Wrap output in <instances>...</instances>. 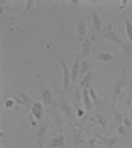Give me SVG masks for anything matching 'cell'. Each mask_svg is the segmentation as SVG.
<instances>
[{
  "instance_id": "ffe728a7",
  "label": "cell",
  "mask_w": 132,
  "mask_h": 148,
  "mask_svg": "<svg viewBox=\"0 0 132 148\" xmlns=\"http://www.w3.org/2000/svg\"><path fill=\"white\" fill-rule=\"evenodd\" d=\"M52 115H53V122H54V124H55V128L61 132L62 127H64V123H62V119H61V114H60L57 110H53Z\"/></svg>"
},
{
  "instance_id": "7a4b0ae2",
  "label": "cell",
  "mask_w": 132,
  "mask_h": 148,
  "mask_svg": "<svg viewBox=\"0 0 132 148\" xmlns=\"http://www.w3.org/2000/svg\"><path fill=\"white\" fill-rule=\"evenodd\" d=\"M101 34H102V37H103L105 40H107V41H110V42L118 45L120 49H123L124 45H126V42H124V41L120 38L118 31L115 29L114 24L105 25V27H103V29H102V32H101Z\"/></svg>"
},
{
  "instance_id": "9a60e30c",
  "label": "cell",
  "mask_w": 132,
  "mask_h": 148,
  "mask_svg": "<svg viewBox=\"0 0 132 148\" xmlns=\"http://www.w3.org/2000/svg\"><path fill=\"white\" fill-rule=\"evenodd\" d=\"M64 144H65V136L62 134H60L55 138L50 139V142L48 143V148H60Z\"/></svg>"
},
{
  "instance_id": "e0dca14e",
  "label": "cell",
  "mask_w": 132,
  "mask_h": 148,
  "mask_svg": "<svg viewBox=\"0 0 132 148\" xmlns=\"http://www.w3.org/2000/svg\"><path fill=\"white\" fill-rule=\"evenodd\" d=\"M82 102H83V106L86 107L87 111H90L92 108V101L90 98V94H89V89H83L82 90Z\"/></svg>"
},
{
  "instance_id": "7c38bea8",
  "label": "cell",
  "mask_w": 132,
  "mask_h": 148,
  "mask_svg": "<svg viewBox=\"0 0 132 148\" xmlns=\"http://www.w3.org/2000/svg\"><path fill=\"white\" fill-rule=\"evenodd\" d=\"M95 61L96 62H102V64H108V62H114L115 60V54L111 52H101L98 54H95Z\"/></svg>"
},
{
  "instance_id": "3957f363",
  "label": "cell",
  "mask_w": 132,
  "mask_h": 148,
  "mask_svg": "<svg viewBox=\"0 0 132 148\" xmlns=\"http://www.w3.org/2000/svg\"><path fill=\"white\" fill-rule=\"evenodd\" d=\"M60 62H61V68H62V81H64V87L66 90L70 89L71 85V70L69 69L68 64H66V60H65L64 56L60 57Z\"/></svg>"
},
{
  "instance_id": "4316f807",
  "label": "cell",
  "mask_w": 132,
  "mask_h": 148,
  "mask_svg": "<svg viewBox=\"0 0 132 148\" xmlns=\"http://www.w3.org/2000/svg\"><path fill=\"white\" fill-rule=\"evenodd\" d=\"M86 145L87 148H105V147H101V145H98V139L94 136V138L89 139L86 142Z\"/></svg>"
},
{
  "instance_id": "83f0119b",
  "label": "cell",
  "mask_w": 132,
  "mask_h": 148,
  "mask_svg": "<svg viewBox=\"0 0 132 148\" xmlns=\"http://www.w3.org/2000/svg\"><path fill=\"white\" fill-rule=\"evenodd\" d=\"M118 134H119V136H122V138H128V128H127L124 124H120V126H118Z\"/></svg>"
},
{
  "instance_id": "30bf717a",
  "label": "cell",
  "mask_w": 132,
  "mask_h": 148,
  "mask_svg": "<svg viewBox=\"0 0 132 148\" xmlns=\"http://www.w3.org/2000/svg\"><path fill=\"white\" fill-rule=\"evenodd\" d=\"M95 138L106 148H112L118 142V136H106V135H102V134H95Z\"/></svg>"
},
{
  "instance_id": "d6a6232c",
  "label": "cell",
  "mask_w": 132,
  "mask_h": 148,
  "mask_svg": "<svg viewBox=\"0 0 132 148\" xmlns=\"http://www.w3.org/2000/svg\"><path fill=\"white\" fill-rule=\"evenodd\" d=\"M131 97H129V99L127 101V107H128V111H129V115H131V118H132V102H131Z\"/></svg>"
},
{
  "instance_id": "8fae6325",
  "label": "cell",
  "mask_w": 132,
  "mask_h": 148,
  "mask_svg": "<svg viewBox=\"0 0 132 148\" xmlns=\"http://www.w3.org/2000/svg\"><path fill=\"white\" fill-rule=\"evenodd\" d=\"M91 24H92V29L96 33H101L102 29H103V18H102V15L99 12H92L91 13Z\"/></svg>"
},
{
  "instance_id": "484cf974",
  "label": "cell",
  "mask_w": 132,
  "mask_h": 148,
  "mask_svg": "<svg viewBox=\"0 0 132 148\" xmlns=\"http://www.w3.org/2000/svg\"><path fill=\"white\" fill-rule=\"evenodd\" d=\"M124 24H126V33H127V37H128V41L132 42V23L126 17L124 18Z\"/></svg>"
},
{
  "instance_id": "4fadbf2b",
  "label": "cell",
  "mask_w": 132,
  "mask_h": 148,
  "mask_svg": "<svg viewBox=\"0 0 132 148\" xmlns=\"http://www.w3.org/2000/svg\"><path fill=\"white\" fill-rule=\"evenodd\" d=\"M94 78H95V73L94 71H89V73L86 74V75H83L82 78H81V82H79V87L81 90L83 89H89L90 86H91V82L94 81Z\"/></svg>"
},
{
  "instance_id": "5bb4252c",
  "label": "cell",
  "mask_w": 132,
  "mask_h": 148,
  "mask_svg": "<svg viewBox=\"0 0 132 148\" xmlns=\"http://www.w3.org/2000/svg\"><path fill=\"white\" fill-rule=\"evenodd\" d=\"M71 98H73V102H74V107L79 108L81 103H82V92H81L79 86H75L74 90H71Z\"/></svg>"
},
{
  "instance_id": "9c48e42d",
  "label": "cell",
  "mask_w": 132,
  "mask_h": 148,
  "mask_svg": "<svg viewBox=\"0 0 132 148\" xmlns=\"http://www.w3.org/2000/svg\"><path fill=\"white\" fill-rule=\"evenodd\" d=\"M81 56L79 53H77L75 54V57H74V62L73 65H71V83H75L78 79V75H79V71H81Z\"/></svg>"
},
{
  "instance_id": "ac0fdd59",
  "label": "cell",
  "mask_w": 132,
  "mask_h": 148,
  "mask_svg": "<svg viewBox=\"0 0 132 148\" xmlns=\"http://www.w3.org/2000/svg\"><path fill=\"white\" fill-rule=\"evenodd\" d=\"M89 94H90V98L92 101V105L94 106H101L102 105V99L99 98V95L96 94V90L94 86H90L89 87Z\"/></svg>"
},
{
  "instance_id": "603a6c76",
  "label": "cell",
  "mask_w": 132,
  "mask_h": 148,
  "mask_svg": "<svg viewBox=\"0 0 132 148\" xmlns=\"http://www.w3.org/2000/svg\"><path fill=\"white\" fill-rule=\"evenodd\" d=\"M94 116H95V120L98 122L99 127H101L103 131H106V130H107V118H106L105 115H102L101 112H96Z\"/></svg>"
},
{
  "instance_id": "4dcf8cb0",
  "label": "cell",
  "mask_w": 132,
  "mask_h": 148,
  "mask_svg": "<svg viewBox=\"0 0 132 148\" xmlns=\"http://www.w3.org/2000/svg\"><path fill=\"white\" fill-rule=\"evenodd\" d=\"M75 115H77V118H83L85 116V110L83 108H77V111H75Z\"/></svg>"
},
{
  "instance_id": "7402d4cb",
  "label": "cell",
  "mask_w": 132,
  "mask_h": 148,
  "mask_svg": "<svg viewBox=\"0 0 132 148\" xmlns=\"http://www.w3.org/2000/svg\"><path fill=\"white\" fill-rule=\"evenodd\" d=\"M20 99L23 101V106H25V108H27L28 111H31L33 99L28 95V94H25V92H20Z\"/></svg>"
},
{
  "instance_id": "74e56055",
  "label": "cell",
  "mask_w": 132,
  "mask_h": 148,
  "mask_svg": "<svg viewBox=\"0 0 132 148\" xmlns=\"http://www.w3.org/2000/svg\"><path fill=\"white\" fill-rule=\"evenodd\" d=\"M122 148H126V147H122Z\"/></svg>"
},
{
  "instance_id": "8992f818",
  "label": "cell",
  "mask_w": 132,
  "mask_h": 148,
  "mask_svg": "<svg viewBox=\"0 0 132 148\" xmlns=\"http://www.w3.org/2000/svg\"><path fill=\"white\" fill-rule=\"evenodd\" d=\"M31 114H32V118H33V119H36V120H41V119H42V114H44V103H42V102L33 99V102H32Z\"/></svg>"
},
{
  "instance_id": "e575fe53",
  "label": "cell",
  "mask_w": 132,
  "mask_h": 148,
  "mask_svg": "<svg viewBox=\"0 0 132 148\" xmlns=\"http://www.w3.org/2000/svg\"><path fill=\"white\" fill-rule=\"evenodd\" d=\"M129 87H132V74L129 75Z\"/></svg>"
},
{
  "instance_id": "d590c367",
  "label": "cell",
  "mask_w": 132,
  "mask_h": 148,
  "mask_svg": "<svg viewBox=\"0 0 132 148\" xmlns=\"http://www.w3.org/2000/svg\"><path fill=\"white\" fill-rule=\"evenodd\" d=\"M129 142H131V143H132V138H129Z\"/></svg>"
},
{
  "instance_id": "8d00e7d4",
  "label": "cell",
  "mask_w": 132,
  "mask_h": 148,
  "mask_svg": "<svg viewBox=\"0 0 132 148\" xmlns=\"http://www.w3.org/2000/svg\"><path fill=\"white\" fill-rule=\"evenodd\" d=\"M131 98H132V91H131Z\"/></svg>"
},
{
  "instance_id": "1f68e13d",
  "label": "cell",
  "mask_w": 132,
  "mask_h": 148,
  "mask_svg": "<svg viewBox=\"0 0 132 148\" xmlns=\"http://www.w3.org/2000/svg\"><path fill=\"white\" fill-rule=\"evenodd\" d=\"M123 124L127 127V128H131V120H129V118H127V116H124V120H123Z\"/></svg>"
},
{
  "instance_id": "5b68a950",
  "label": "cell",
  "mask_w": 132,
  "mask_h": 148,
  "mask_svg": "<svg viewBox=\"0 0 132 148\" xmlns=\"http://www.w3.org/2000/svg\"><path fill=\"white\" fill-rule=\"evenodd\" d=\"M48 134V124L42 123L36 132V145L37 148H45V138Z\"/></svg>"
},
{
  "instance_id": "2e32d148",
  "label": "cell",
  "mask_w": 132,
  "mask_h": 148,
  "mask_svg": "<svg viewBox=\"0 0 132 148\" xmlns=\"http://www.w3.org/2000/svg\"><path fill=\"white\" fill-rule=\"evenodd\" d=\"M41 99H42L44 106H50L53 102V97H52V91L48 87H42V92H41Z\"/></svg>"
},
{
  "instance_id": "f546056e",
  "label": "cell",
  "mask_w": 132,
  "mask_h": 148,
  "mask_svg": "<svg viewBox=\"0 0 132 148\" xmlns=\"http://www.w3.org/2000/svg\"><path fill=\"white\" fill-rule=\"evenodd\" d=\"M16 103H17V102H16L15 98H8V99H5V102H4V107L5 108H12V107H15Z\"/></svg>"
},
{
  "instance_id": "d6986e66",
  "label": "cell",
  "mask_w": 132,
  "mask_h": 148,
  "mask_svg": "<svg viewBox=\"0 0 132 148\" xmlns=\"http://www.w3.org/2000/svg\"><path fill=\"white\" fill-rule=\"evenodd\" d=\"M112 115H114V122L116 126H120V124H123V120H124V114L122 112V111H119L116 108V106L115 107H112Z\"/></svg>"
},
{
  "instance_id": "ba28073f",
  "label": "cell",
  "mask_w": 132,
  "mask_h": 148,
  "mask_svg": "<svg viewBox=\"0 0 132 148\" xmlns=\"http://www.w3.org/2000/svg\"><path fill=\"white\" fill-rule=\"evenodd\" d=\"M60 111H61L62 115H65L66 119H69V120L73 119V107H71V105L64 97L60 98Z\"/></svg>"
},
{
  "instance_id": "836d02e7",
  "label": "cell",
  "mask_w": 132,
  "mask_h": 148,
  "mask_svg": "<svg viewBox=\"0 0 132 148\" xmlns=\"http://www.w3.org/2000/svg\"><path fill=\"white\" fill-rule=\"evenodd\" d=\"M127 4H128V1H127V0H124V1H122V3H120V8L123 9V8H126L127 7Z\"/></svg>"
},
{
  "instance_id": "f1b7e54d",
  "label": "cell",
  "mask_w": 132,
  "mask_h": 148,
  "mask_svg": "<svg viewBox=\"0 0 132 148\" xmlns=\"http://www.w3.org/2000/svg\"><path fill=\"white\" fill-rule=\"evenodd\" d=\"M36 5V1H27V3L24 4V9H23V15L27 16L28 12H31L32 8Z\"/></svg>"
},
{
  "instance_id": "52a82bcc",
  "label": "cell",
  "mask_w": 132,
  "mask_h": 148,
  "mask_svg": "<svg viewBox=\"0 0 132 148\" xmlns=\"http://www.w3.org/2000/svg\"><path fill=\"white\" fill-rule=\"evenodd\" d=\"M87 18H82L77 25H75V36H77L79 44L82 42L85 38L87 37V27H86Z\"/></svg>"
},
{
  "instance_id": "6da1fadb",
  "label": "cell",
  "mask_w": 132,
  "mask_h": 148,
  "mask_svg": "<svg viewBox=\"0 0 132 148\" xmlns=\"http://www.w3.org/2000/svg\"><path fill=\"white\" fill-rule=\"evenodd\" d=\"M127 86H129V74L127 70V66H123L120 69L119 74L116 75V81H115L114 90H112V107H115L118 97L124 91Z\"/></svg>"
},
{
  "instance_id": "cb8c5ba5",
  "label": "cell",
  "mask_w": 132,
  "mask_h": 148,
  "mask_svg": "<svg viewBox=\"0 0 132 148\" xmlns=\"http://www.w3.org/2000/svg\"><path fill=\"white\" fill-rule=\"evenodd\" d=\"M122 52L124 53V57H126V61H124V65H128L129 56L132 54V42H131V41H126V45H124V48L122 49Z\"/></svg>"
},
{
  "instance_id": "d4e9b609",
  "label": "cell",
  "mask_w": 132,
  "mask_h": 148,
  "mask_svg": "<svg viewBox=\"0 0 132 148\" xmlns=\"http://www.w3.org/2000/svg\"><path fill=\"white\" fill-rule=\"evenodd\" d=\"M71 138H73L71 140H73L74 144H83V143H86L81 131H74V132L71 134Z\"/></svg>"
},
{
  "instance_id": "44dd1931",
  "label": "cell",
  "mask_w": 132,
  "mask_h": 148,
  "mask_svg": "<svg viewBox=\"0 0 132 148\" xmlns=\"http://www.w3.org/2000/svg\"><path fill=\"white\" fill-rule=\"evenodd\" d=\"M91 68H92L91 62H90V61H86V60H83V61L81 62V71H79L81 78H82L83 75H86L89 71H91Z\"/></svg>"
},
{
  "instance_id": "277c9868",
  "label": "cell",
  "mask_w": 132,
  "mask_h": 148,
  "mask_svg": "<svg viewBox=\"0 0 132 148\" xmlns=\"http://www.w3.org/2000/svg\"><path fill=\"white\" fill-rule=\"evenodd\" d=\"M94 40H95V37L94 36H89L86 37L85 40L81 42V48H79V56L81 58L85 60L89 57L90 52H91V48H92V42H94Z\"/></svg>"
}]
</instances>
